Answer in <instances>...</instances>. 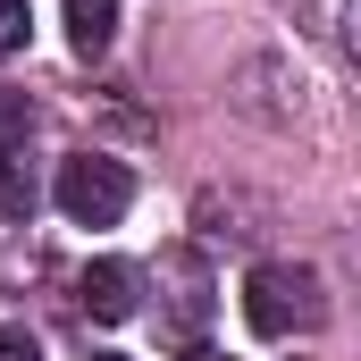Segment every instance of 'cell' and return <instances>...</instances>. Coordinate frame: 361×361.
Segmentation results:
<instances>
[{
    "instance_id": "cell-1",
    "label": "cell",
    "mask_w": 361,
    "mask_h": 361,
    "mask_svg": "<svg viewBox=\"0 0 361 361\" xmlns=\"http://www.w3.org/2000/svg\"><path fill=\"white\" fill-rule=\"evenodd\" d=\"M244 319H252V336H302V328L328 319V294H319V277H311V269L261 261V269L244 277Z\"/></svg>"
},
{
    "instance_id": "cell-2",
    "label": "cell",
    "mask_w": 361,
    "mask_h": 361,
    "mask_svg": "<svg viewBox=\"0 0 361 361\" xmlns=\"http://www.w3.org/2000/svg\"><path fill=\"white\" fill-rule=\"evenodd\" d=\"M59 210L76 219V227H118L126 219V202H135V177L118 169V160H92V152H76V160H59Z\"/></svg>"
},
{
    "instance_id": "cell-3",
    "label": "cell",
    "mask_w": 361,
    "mask_h": 361,
    "mask_svg": "<svg viewBox=\"0 0 361 361\" xmlns=\"http://www.w3.org/2000/svg\"><path fill=\"white\" fill-rule=\"evenodd\" d=\"M76 302H85L92 319H109V328L135 319V269H126V261H92L85 286H76Z\"/></svg>"
},
{
    "instance_id": "cell-4",
    "label": "cell",
    "mask_w": 361,
    "mask_h": 361,
    "mask_svg": "<svg viewBox=\"0 0 361 361\" xmlns=\"http://www.w3.org/2000/svg\"><path fill=\"white\" fill-rule=\"evenodd\" d=\"M118 34V0H68V51L76 59H101Z\"/></svg>"
},
{
    "instance_id": "cell-5",
    "label": "cell",
    "mask_w": 361,
    "mask_h": 361,
    "mask_svg": "<svg viewBox=\"0 0 361 361\" xmlns=\"http://www.w3.org/2000/svg\"><path fill=\"white\" fill-rule=\"evenodd\" d=\"M25 135H34V109H25V92L0 85V160H17L25 152Z\"/></svg>"
},
{
    "instance_id": "cell-6",
    "label": "cell",
    "mask_w": 361,
    "mask_h": 361,
    "mask_svg": "<svg viewBox=\"0 0 361 361\" xmlns=\"http://www.w3.org/2000/svg\"><path fill=\"white\" fill-rule=\"evenodd\" d=\"M0 210H8V219H25V210H34V177H25L17 160H0Z\"/></svg>"
},
{
    "instance_id": "cell-7",
    "label": "cell",
    "mask_w": 361,
    "mask_h": 361,
    "mask_svg": "<svg viewBox=\"0 0 361 361\" xmlns=\"http://www.w3.org/2000/svg\"><path fill=\"white\" fill-rule=\"evenodd\" d=\"M25 51V0H0V59Z\"/></svg>"
},
{
    "instance_id": "cell-8",
    "label": "cell",
    "mask_w": 361,
    "mask_h": 361,
    "mask_svg": "<svg viewBox=\"0 0 361 361\" xmlns=\"http://www.w3.org/2000/svg\"><path fill=\"white\" fill-rule=\"evenodd\" d=\"M0 361H42V345H34L25 328H0Z\"/></svg>"
},
{
    "instance_id": "cell-9",
    "label": "cell",
    "mask_w": 361,
    "mask_h": 361,
    "mask_svg": "<svg viewBox=\"0 0 361 361\" xmlns=\"http://www.w3.org/2000/svg\"><path fill=\"white\" fill-rule=\"evenodd\" d=\"M92 361H118V353H92Z\"/></svg>"
},
{
    "instance_id": "cell-10",
    "label": "cell",
    "mask_w": 361,
    "mask_h": 361,
    "mask_svg": "<svg viewBox=\"0 0 361 361\" xmlns=\"http://www.w3.org/2000/svg\"><path fill=\"white\" fill-rule=\"evenodd\" d=\"M193 361H219V353H193Z\"/></svg>"
}]
</instances>
